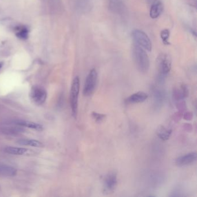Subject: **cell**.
I'll return each instance as SVG.
<instances>
[{
	"label": "cell",
	"instance_id": "9",
	"mask_svg": "<svg viewBox=\"0 0 197 197\" xmlns=\"http://www.w3.org/2000/svg\"><path fill=\"white\" fill-rule=\"evenodd\" d=\"M148 98V94L143 91H139L131 95L125 100L127 104H139L146 100Z\"/></svg>",
	"mask_w": 197,
	"mask_h": 197
},
{
	"label": "cell",
	"instance_id": "12",
	"mask_svg": "<svg viewBox=\"0 0 197 197\" xmlns=\"http://www.w3.org/2000/svg\"><path fill=\"white\" fill-rule=\"evenodd\" d=\"M17 174V169L9 165L0 164V176L4 177H13Z\"/></svg>",
	"mask_w": 197,
	"mask_h": 197
},
{
	"label": "cell",
	"instance_id": "18",
	"mask_svg": "<svg viewBox=\"0 0 197 197\" xmlns=\"http://www.w3.org/2000/svg\"><path fill=\"white\" fill-rule=\"evenodd\" d=\"M169 36H170V31L168 29H164L161 31L160 36H161V40L162 41V42L164 45H168L170 44L168 41Z\"/></svg>",
	"mask_w": 197,
	"mask_h": 197
},
{
	"label": "cell",
	"instance_id": "3",
	"mask_svg": "<svg viewBox=\"0 0 197 197\" xmlns=\"http://www.w3.org/2000/svg\"><path fill=\"white\" fill-rule=\"evenodd\" d=\"M98 81V73L95 68L90 70L86 78L83 93L85 97H89L94 93Z\"/></svg>",
	"mask_w": 197,
	"mask_h": 197
},
{
	"label": "cell",
	"instance_id": "7",
	"mask_svg": "<svg viewBox=\"0 0 197 197\" xmlns=\"http://www.w3.org/2000/svg\"><path fill=\"white\" fill-rule=\"evenodd\" d=\"M31 97L36 104L42 105L47 100V91L42 87L34 86L31 90Z\"/></svg>",
	"mask_w": 197,
	"mask_h": 197
},
{
	"label": "cell",
	"instance_id": "15",
	"mask_svg": "<svg viewBox=\"0 0 197 197\" xmlns=\"http://www.w3.org/2000/svg\"><path fill=\"white\" fill-rule=\"evenodd\" d=\"M4 152L12 155H23L28 152L27 149L23 147H7L4 149Z\"/></svg>",
	"mask_w": 197,
	"mask_h": 197
},
{
	"label": "cell",
	"instance_id": "20",
	"mask_svg": "<svg viewBox=\"0 0 197 197\" xmlns=\"http://www.w3.org/2000/svg\"><path fill=\"white\" fill-rule=\"evenodd\" d=\"M3 63H0V69L3 67Z\"/></svg>",
	"mask_w": 197,
	"mask_h": 197
},
{
	"label": "cell",
	"instance_id": "5",
	"mask_svg": "<svg viewBox=\"0 0 197 197\" xmlns=\"http://www.w3.org/2000/svg\"><path fill=\"white\" fill-rule=\"evenodd\" d=\"M132 37L138 45L148 52L151 51L152 44L145 32L140 30H134L132 32Z\"/></svg>",
	"mask_w": 197,
	"mask_h": 197
},
{
	"label": "cell",
	"instance_id": "13",
	"mask_svg": "<svg viewBox=\"0 0 197 197\" xmlns=\"http://www.w3.org/2000/svg\"><path fill=\"white\" fill-rule=\"evenodd\" d=\"M172 130L167 129L163 125H160L157 129V134L158 136L162 140H167L169 139L172 134Z\"/></svg>",
	"mask_w": 197,
	"mask_h": 197
},
{
	"label": "cell",
	"instance_id": "19",
	"mask_svg": "<svg viewBox=\"0 0 197 197\" xmlns=\"http://www.w3.org/2000/svg\"><path fill=\"white\" fill-rule=\"evenodd\" d=\"M91 116L94 120L97 123H101L106 118V115L102 113H98L96 112H93L91 113Z\"/></svg>",
	"mask_w": 197,
	"mask_h": 197
},
{
	"label": "cell",
	"instance_id": "1",
	"mask_svg": "<svg viewBox=\"0 0 197 197\" xmlns=\"http://www.w3.org/2000/svg\"><path fill=\"white\" fill-rule=\"evenodd\" d=\"M132 53L134 61L138 71L142 74L147 73L150 68V60L145 49L135 43L133 45Z\"/></svg>",
	"mask_w": 197,
	"mask_h": 197
},
{
	"label": "cell",
	"instance_id": "14",
	"mask_svg": "<svg viewBox=\"0 0 197 197\" xmlns=\"http://www.w3.org/2000/svg\"><path fill=\"white\" fill-rule=\"evenodd\" d=\"M189 95V90L186 85L182 84L179 89H176L173 91V96L177 100L184 99Z\"/></svg>",
	"mask_w": 197,
	"mask_h": 197
},
{
	"label": "cell",
	"instance_id": "17",
	"mask_svg": "<svg viewBox=\"0 0 197 197\" xmlns=\"http://www.w3.org/2000/svg\"><path fill=\"white\" fill-rule=\"evenodd\" d=\"M18 31L16 33V35L19 38L22 40H26L29 36V30L25 27H19L17 29Z\"/></svg>",
	"mask_w": 197,
	"mask_h": 197
},
{
	"label": "cell",
	"instance_id": "10",
	"mask_svg": "<svg viewBox=\"0 0 197 197\" xmlns=\"http://www.w3.org/2000/svg\"><path fill=\"white\" fill-rule=\"evenodd\" d=\"M14 124L20 127H27L30 129H35L36 131H42L43 126L35 122H30L26 120H16L14 122Z\"/></svg>",
	"mask_w": 197,
	"mask_h": 197
},
{
	"label": "cell",
	"instance_id": "11",
	"mask_svg": "<svg viewBox=\"0 0 197 197\" xmlns=\"http://www.w3.org/2000/svg\"><path fill=\"white\" fill-rule=\"evenodd\" d=\"M164 9L163 4L161 1H158L151 5L150 10V16L152 19H156L161 15Z\"/></svg>",
	"mask_w": 197,
	"mask_h": 197
},
{
	"label": "cell",
	"instance_id": "4",
	"mask_svg": "<svg viewBox=\"0 0 197 197\" xmlns=\"http://www.w3.org/2000/svg\"><path fill=\"white\" fill-rule=\"evenodd\" d=\"M118 186V173L115 171L107 173L103 178L102 191L105 194H109L115 191Z\"/></svg>",
	"mask_w": 197,
	"mask_h": 197
},
{
	"label": "cell",
	"instance_id": "8",
	"mask_svg": "<svg viewBox=\"0 0 197 197\" xmlns=\"http://www.w3.org/2000/svg\"><path fill=\"white\" fill-rule=\"evenodd\" d=\"M197 156L195 151L184 154L176 159V165L178 167H184L193 164L197 160Z\"/></svg>",
	"mask_w": 197,
	"mask_h": 197
},
{
	"label": "cell",
	"instance_id": "2",
	"mask_svg": "<svg viewBox=\"0 0 197 197\" xmlns=\"http://www.w3.org/2000/svg\"><path fill=\"white\" fill-rule=\"evenodd\" d=\"M80 90V79L76 76L72 83L70 91V105L71 108L72 115L74 118H76L78 108V97Z\"/></svg>",
	"mask_w": 197,
	"mask_h": 197
},
{
	"label": "cell",
	"instance_id": "6",
	"mask_svg": "<svg viewBox=\"0 0 197 197\" xmlns=\"http://www.w3.org/2000/svg\"><path fill=\"white\" fill-rule=\"evenodd\" d=\"M172 60L171 58L167 54L161 56L158 61V69L160 78H162L167 75L171 69Z\"/></svg>",
	"mask_w": 197,
	"mask_h": 197
},
{
	"label": "cell",
	"instance_id": "16",
	"mask_svg": "<svg viewBox=\"0 0 197 197\" xmlns=\"http://www.w3.org/2000/svg\"><path fill=\"white\" fill-rule=\"evenodd\" d=\"M18 143L23 146H30L32 147H42L43 144L40 141L35 140H20L18 141Z\"/></svg>",
	"mask_w": 197,
	"mask_h": 197
}]
</instances>
